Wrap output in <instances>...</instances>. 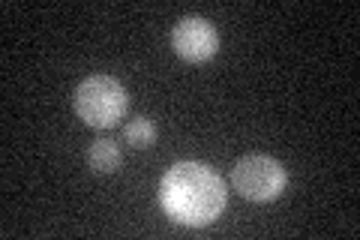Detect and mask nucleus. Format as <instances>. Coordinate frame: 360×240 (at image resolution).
Returning a JSON list of instances; mask_svg holds the SVG:
<instances>
[{
	"label": "nucleus",
	"instance_id": "nucleus-1",
	"mask_svg": "<svg viewBox=\"0 0 360 240\" xmlns=\"http://www.w3.org/2000/svg\"><path fill=\"white\" fill-rule=\"evenodd\" d=\"M160 204L174 222L205 228L225 210V184L210 165L177 163L160 180Z\"/></svg>",
	"mask_w": 360,
	"mask_h": 240
},
{
	"label": "nucleus",
	"instance_id": "nucleus-6",
	"mask_svg": "<svg viewBox=\"0 0 360 240\" xmlns=\"http://www.w3.org/2000/svg\"><path fill=\"white\" fill-rule=\"evenodd\" d=\"M156 139V127L148 118H132V123H127V141L132 147H148Z\"/></svg>",
	"mask_w": 360,
	"mask_h": 240
},
{
	"label": "nucleus",
	"instance_id": "nucleus-5",
	"mask_svg": "<svg viewBox=\"0 0 360 240\" xmlns=\"http://www.w3.org/2000/svg\"><path fill=\"white\" fill-rule=\"evenodd\" d=\"M87 163L96 175H115V171L120 168V147L115 141H108V139H99V141L90 144Z\"/></svg>",
	"mask_w": 360,
	"mask_h": 240
},
{
	"label": "nucleus",
	"instance_id": "nucleus-4",
	"mask_svg": "<svg viewBox=\"0 0 360 240\" xmlns=\"http://www.w3.org/2000/svg\"><path fill=\"white\" fill-rule=\"evenodd\" d=\"M172 45L186 63H207L219 49V33L207 18L189 15L174 25Z\"/></svg>",
	"mask_w": 360,
	"mask_h": 240
},
{
	"label": "nucleus",
	"instance_id": "nucleus-3",
	"mask_svg": "<svg viewBox=\"0 0 360 240\" xmlns=\"http://www.w3.org/2000/svg\"><path fill=\"white\" fill-rule=\"evenodd\" d=\"M231 187L246 201H274L285 189V168L279 159L264 153H250L238 159L231 171Z\"/></svg>",
	"mask_w": 360,
	"mask_h": 240
},
{
	"label": "nucleus",
	"instance_id": "nucleus-2",
	"mask_svg": "<svg viewBox=\"0 0 360 240\" xmlns=\"http://www.w3.org/2000/svg\"><path fill=\"white\" fill-rule=\"evenodd\" d=\"M127 90L111 75H90L75 87V111L87 127L108 130L127 114Z\"/></svg>",
	"mask_w": 360,
	"mask_h": 240
}]
</instances>
